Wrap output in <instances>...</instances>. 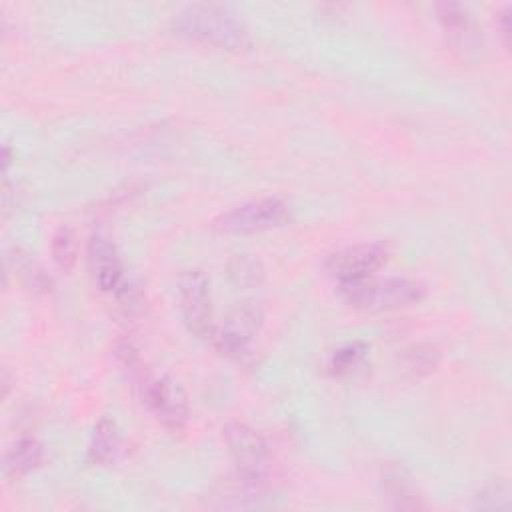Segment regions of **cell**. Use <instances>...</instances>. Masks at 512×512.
Wrapping results in <instances>:
<instances>
[{
	"label": "cell",
	"mask_w": 512,
	"mask_h": 512,
	"mask_svg": "<svg viewBox=\"0 0 512 512\" xmlns=\"http://www.w3.org/2000/svg\"><path fill=\"white\" fill-rule=\"evenodd\" d=\"M176 34L224 50H242L250 44L246 24L222 4H190L172 18Z\"/></svg>",
	"instance_id": "obj_1"
},
{
	"label": "cell",
	"mask_w": 512,
	"mask_h": 512,
	"mask_svg": "<svg viewBox=\"0 0 512 512\" xmlns=\"http://www.w3.org/2000/svg\"><path fill=\"white\" fill-rule=\"evenodd\" d=\"M338 292L342 300L356 308L366 312H386V310H398L406 308L410 304H416L424 298V286L412 278H364L356 282H344L338 284Z\"/></svg>",
	"instance_id": "obj_2"
},
{
	"label": "cell",
	"mask_w": 512,
	"mask_h": 512,
	"mask_svg": "<svg viewBox=\"0 0 512 512\" xmlns=\"http://www.w3.org/2000/svg\"><path fill=\"white\" fill-rule=\"evenodd\" d=\"M264 320V310L254 300L238 302L226 316L222 326H216L210 342L218 352L230 358H244L250 352V344L256 338Z\"/></svg>",
	"instance_id": "obj_3"
},
{
	"label": "cell",
	"mask_w": 512,
	"mask_h": 512,
	"mask_svg": "<svg viewBox=\"0 0 512 512\" xmlns=\"http://www.w3.org/2000/svg\"><path fill=\"white\" fill-rule=\"evenodd\" d=\"M290 218V208L282 198L266 196L244 202L216 218V228L232 234H250L282 226Z\"/></svg>",
	"instance_id": "obj_4"
},
{
	"label": "cell",
	"mask_w": 512,
	"mask_h": 512,
	"mask_svg": "<svg viewBox=\"0 0 512 512\" xmlns=\"http://www.w3.org/2000/svg\"><path fill=\"white\" fill-rule=\"evenodd\" d=\"M178 300L186 328L198 336L210 340L214 332L210 282L202 270H186L178 278Z\"/></svg>",
	"instance_id": "obj_5"
},
{
	"label": "cell",
	"mask_w": 512,
	"mask_h": 512,
	"mask_svg": "<svg viewBox=\"0 0 512 512\" xmlns=\"http://www.w3.org/2000/svg\"><path fill=\"white\" fill-rule=\"evenodd\" d=\"M224 442L236 464L238 474L266 480L270 470V454L264 438L244 422H228L222 428Z\"/></svg>",
	"instance_id": "obj_6"
},
{
	"label": "cell",
	"mask_w": 512,
	"mask_h": 512,
	"mask_svg": "<svg viewBox=\"0 0 512 512\" xmlns=\"http://www.w3.org/2000/svg\"><path fill=\"white\" fill-rule=\"evenodd\" d=\"M388 256L390 250L382 242L356 244L330 254L324 262V268L332 278L338 280V284L356 282L374 276L376 270L388 262Z\"/></svg>",
	"instance_id": "obj_7"
},
{
	"label": "cell",
	"mask_w": 512,
	"mask_h": 512,
	"mask_svg": "<svg viewBox=\"0 0 512 512\" xmlns=\"http://www.w3.org/2000/svg\"><path fill=\"white\" fill-rule=\"evenodd\" d=\"M142 400L150 412L162 422L164 428L180 432L188 422V400L182 386L170 378H144L142 382Z\"/></svg>",
	"instance_id": "obj_8"
},
{
	"label": "cell",
	"mask_w": 512,
	"mask_h": 512,
	"mask_svg": "<svg viewBox=\"0 0 512 512\" xmlns=\"http://www.w3.org/2000/svg\"><path fill=\"white\" fill-rule=\"evenodd\" d=\"M270 496L272 492L266 480L248 478L236 472L234 478L214 484L202 498V504L214 510H252L268 506Z\"/></svg>",
	"instance_id": "obj_9"
},
{
	"label": "cell",
	"mask_w": 512,
	"mask_h": 512,
	"mask_svg": "<svg viewBox=\"0 0 512 512\" xmlns=\"http://www.w3.org/2000/svg\"><path fill=\"white\" fill-rule=\"evenodd\" d=\"M436 12L452 50L458 52L462 58L478 54V50L482 48V34L468 8L458 2H440L436 6Z\"/></svg>",
	"instance_id": "obj_10"
},
{
	"label": "cell",
	"mask_w": 512,
	"mask_h": 512,
	"mask_svg": "<svg viewBox=\"0 0 512 512\" xmlns=\"http://www.w3.org/2000/svg\"><path fill=\"white\" fill-rule=\"evenodd\" d=\"M88 264L94 282L102 292H118L124 288V268L114 242L106 234L96 232L90 236Z\"/></svg>",
	"instance_id": "obj_11"
},
{
	"label": "cell",
	"mask_w": 512,
	"mask_h": 512,
	"mask_svg": "<svg viewBox=\"0 0 512 512\" xmlns=\"http://www.w3.org/2000/svg\"><path fill=\"white\" fill-rule=\"evenodd\" d=\"M124 454V438L120 428L110 418H100L92 430L88 456L102 466L116 464Z\"/></svg>",
	"instance_id": "obj_12"
},
{
	"label": "cell",
	"mask_w": 512,
	"mask_h": 512,
	"mask_svg": "<svg viewBox=\"0 0 512 512\" xmlns=\"http://www.w3.org/2000/svg\"><path fill=\"white\" fill-rule=\"evenodd\" d=\"M6 268L18 276L20 284L30 292H48L50 290V278L42 270V266L24 254L20 248H12L6 252Z\"/></svg>",
	"instance_id": "obj_13"
},
{
	"label": "cell",
	"mask_w": 512,
	"mask_h": 512,
	"mask_svg": "<svg viewBox=\"0 0 512 512\" xmlns=\"http://www.w3.org/2000/svg\"><path fill=\"white\" fill-rule=\"evenodd\" d=\"M44 458L42 444L34 438H20L4 456V474L10 478L24 476L40 466Z\"/></svg>",
	"instance_id": "obj_14"
},
{
	"label": "cell",
	"mask_w": 512,
	"mask_h": 512,
	"mask_svg": "<svg viewBox=\"0 0 512 512\" xmlns=\"http://www.w3.org/2000/svg\"><path fill=\"white\" fill-rule=\"evenodd\" d=\"M438 364H440V352L434 344H428V342L412 344L404 348L398 356L400 372L410 378H422L434 372Z\"/></svg>",
	"instance_id": "obj_15"
},
{
	"label": "cell",
	"mask_w": 512,
	"mask_h": 512,
	"mask_svg": "<svg viewBox=\"0 0 512 512\" xmlns=\"http://www.w3.org/2000/svg\"><path fill=\"white\" fill-rule=\"evenodd\" d=\"M382 490H384L392 508L410 510V508H420L422 506L414 484L410 482L408 474L402 472L400 468H392V470L384 472Z\"/></svg>",
	"instance_id": "obj_16"
},
{
	"label": "cell",
	"mask_w": 512,
	"mask_h": 512,
	"mask_svg": "<svg viewBox=\"0 0 512 512\" xmlns=\"http://www.w3.org/2000/svg\"><path fill=\"white\" fill-rule=\"evenodd\" d=\"M512 492L508 482L492 480L484 484L472 498V508L476 510H510Z\"/></svg>",
	"instance_id": "obj_17"
},
{
	"label": "cell",
	"mask_w": 512,
	"mask_h": 512,
	"mask_svg": "<svg viewBox=\"0 0 512 512\" xmlns=\"http://www.w3.org/2000/svg\"><path fill=\"white\" fill-rule=\"evenodd\" d=\"M228 274L234 284L250 288V286H258L262 282L264 266L258 258H254L250 254H236L228 262Z\"/></svg>",
	"instance_id": "obj_18"
},
{
	"label": "cell",
	"mask_w": 512,
	"mask_h": 512,
	"mask_svg": "<svg viewBox=\"0 0 512 512\" xmlns=\"http://www.w3.org/2000/svg\"><path fill=\"white\" fill-rule=\"evenodd\" d=\"M366 352L368 348L360 342H352V344H346L338 350L332 352L330 360H328V368L334 376H346V374H352L354 370H358L364 360H366Z\"/></svg>",
	"instance_id": "obj_19"
},
{
	"label": "cell",
	"mask_w": 512,
	"mask_h": 512,
	"mask_svg": "<svg viewBox=\"0 0 512 512\" xmlns=\"http://www.w3.org/2000/svg\"><path fill=\"white\" fill-rule=\"evenodd\" d=\"M50 252L56 262V266L64 272L72 270L76 264V236L74 230L68 226H60L50 242Z\"/></svg>",
	"instance_id": "obj_20"
},
{
	"label": "cell",
	"mask_w": 512,
	"mask_h": 512,
	"mask_svg": "<svg viewBox=\"0 0 512 512\" xmlns=\"http://www.w3.org/2000/svg\"><path fill=\"white\" fill-rule=\"evenodd\" d=\"M498 22H500V32H502L504 44L510 46V6L502 8V12L498 14Z\"/></svg>",
	"instance_id": "obj_21"
}]
</instances>
